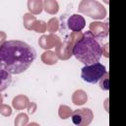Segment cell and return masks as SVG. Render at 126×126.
Segmentation results:
<instances>
[{
    "mask_svg": "<svg viewBox=\"0 0 126 126\" xmlns=\"http://www.w3.org/2000/svg\"><path fill=\"white\" fill-rule=\"evenodd\" d=\"M35 58V49L25 41L7 40L0 45V65L12 75L27 71Z\"/></svg>",
    "mask_w": 126,
    "mask_h": 126,
    "instance_id": "1",
    "label": "cell"
},
{
    "mask_svg": "<svg viewBox=\"0 0 126 126\" xmlns=\"http://www.w3.org/2000/svg\"><path fill=\"white\" fill-rule=\"evenodd\" d=\"M72 54L81 63L93 64L99 62L102 55V46L99 39L90 31L86 32L72 49Z\"/></svg>",
    "mask_w": 126,
    "mask_h": 126,
    "instance_id": "2",
    "label": "cell"
},
{
    "mask_svg": "<svg viewBox=\"0 0 126 126\" xmlns=\"http://www.w3.org/2000/svg\"><path fill=\"white\" fill-rule=\"evenodd\" d=\"M106 68L99 62H95L93 64L85 65L81 70L82 79L89 84H96L98 83L105 75Z\"/></svg>",
    "mask_w": 126,
    "mask_h": 126,
    "instance_id": "3",
    "label": "cell"
},
{
    "mask_svg": "<svg viewBox=\"0 0 126 126\" xmlns=\"http://www.w3.org/2000/svg\"><path fill=\"white\" fill-rule=\"evenodd\" d=\"M72 121L77 126H86L89 125L93 120V112L89 108L77 109L72 112L71 115Z\"/></svg>",
    "mask_w": 126,
    "mask_h": 126,
    "instance_id": "4",
    "label": "cell"
},
{
    "mask_svg": "<svg viewBox=\"0 0 126 126\" xmlns=\"http://www.w3.org/2000/svg\"><path fill=\"white\" fill-rule=\"evenodd\" d=\"M67 26L72 32H81L86 27V20L82 15L74 14L68 18Z\"/></svg>",
    "mask_w": 126,
    "mask_h": 126,
    "instance_id": "5",
    "label": "cell"
},
{
    "mask_svg": "<svg viewBox=\"0 0 126 126\" xmlns=\"http://www.w3.org/2000/svg\"><path fill=\"white\" fill-rule=\"evenodd\" d=\"M12 83V74L0 65V92L5 91Z\"/></svg>",
    "mask_w": 126,
    "mask_h": 126,
    "instance_id": "6",
    "label": "cell"
}]
</instances>
